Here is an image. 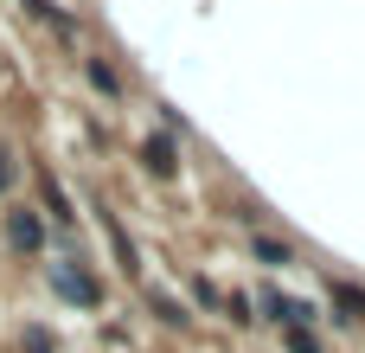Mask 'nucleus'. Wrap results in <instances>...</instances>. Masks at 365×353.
<instances>
[{"instance_id":"f257e3e1","label":"nucleus","mask_w":365,"mask_h":353,"mask_svg":"<svg viewBox=\"0 0 365 353\" xmlns=\"http://www.w3.org/2000/svg\"><path fill=\"white\" fill-rule=\"evenodd\" d=\"M45 277H51V289H58L64 302H83V309H96V302H103V289H96V277H90V270H77L71 257H58V264H51Z\"/></svg>"},{"instance_id":"f03ea898","label":"nucleus","mask_w":365,"mask_h":353,"mask_svg":"<svg viewBox=\"0 0 365 353\" xmlns=\"http://www.w3.org/2000/svg\"><path fill=\"white\" fill-rule=\"evenodd\" d=\"M6 238H13V251H38V238H45V225H38L32 212H13V219H6Z\"/></svg>"},{"instance_id":"7ed1b4c3","label":"nucleus","mask_w":365,"mask_h":353,"mask_svg":"<svg viewBox=\"0 0 365 353\" xmlns=\"http://www.w3.org/2000/svg\"><path fill=\"white\" fill-rule=\"evenodd\" d=\"M141 154H148V167H154V174H173V141H167V135H154Z\"/></svg>"},{"instance_id":"20e7f679","label":"nucleus","mask_w":365,"mask_h":353,"mask_svg":"<svg viewBox=\"0 0 365 353\" xmlns=\"http://www.w3.org/2000/svg\"><path fill=\"white\" fill-rule=\"evenodd\" d=\"M257 257H263V264H295V251L276 244V238H257Z\"/></svg>"},{"instance_id":"39448f33","label":"nucleus","mask_w":365,"mask_h":353,"mask_svg":"<svg viewBox=\"0 0 365 353\" xmlns=\"http://www.w3.org/2000/svg\"><path fill=\"white\" fill-rule=\"evenodd\" d=\"M334 302H340V309H353V322H365V296H359V289H346V283H334Z\"/></svg>"},{"instance_id":"423d86ee","label":"nucleus","mask_w":365,"mask_h":353,"mask_svg":"<svg viewBox=\"0 0 365 353\" xmlns=\"http://www.w3.org/2000/svg\"><path fill=\"white\" fill-rule=\"evenodd\" d=\"M90 84H96L103 96H115V71H109V64H96V58H90Z\"/></svg>"},{"instance_id":"0eeeda50","label":"nucleus","mask_w":365,"mask_h":353,"mask_svg":"<svg viewBox=\"0 0 365 353\" xmlns=\"http://www.w3.org/2000/svg\"><path fill=\"white\" fill-rule=\"evenodd\" d=\"M26 353H51V334L45 328H26Z\"/></svg>"},{"instance_id":"6e6552de","label":"nucleus","mask_w":365,"mask_h":353,"mask_svg":"<svg viewBox=\"0 0 365 353\" xmlns=\"http://www.w3.org/2000/svg\"><path fill=\"white\" fill-rule=\"evenodd\" d=\"M6 180H13V161H6V154H0V187H6Z\"/></svg>"}]
</instances>
